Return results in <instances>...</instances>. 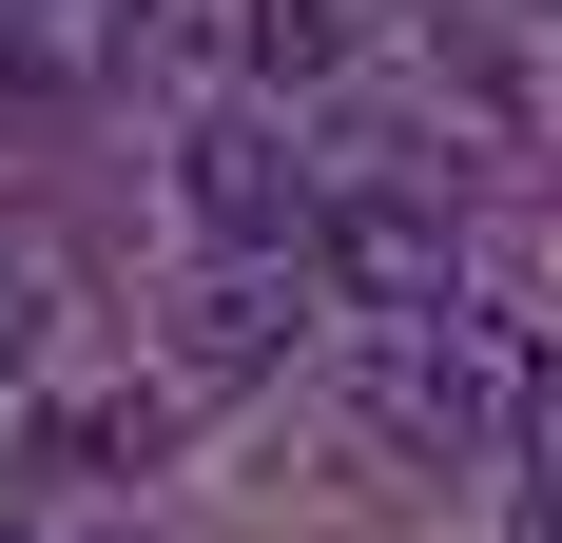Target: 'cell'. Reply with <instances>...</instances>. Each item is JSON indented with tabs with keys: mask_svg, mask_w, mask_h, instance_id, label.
I'll list each match as a JSON object with an SVG mask.
<instances>
[{
	"mask_svg": "<svg viewBox=\"0 0 562 543\" xmlns=\"http://www.w3.org/2000/svg\"><path fill=\"white\" fill-rule=\"evenodd\" d=\"M175 195H194V233H214V253H311V214H330V175L291 156L272 98L194 117V136H175Z\"/></svg>",
	"mask_w": 562,
	"mask_h": 543,
	"instance_id": "3",
	"label": "cell"
},
{
	"mask_svg": "<svg viewBox=\"0 0 562 543\" xmlns=\"http://www.w3.org/2000/svg\"><path fill=\"white\" fill-rule=\"evenodd\" d=\"M40 330H58V291H40V253H0V369H40Z\"/></svg>",
	"mask_w": 562,
	"mask_h": 543,
	"instance_id": "7",
	"label": "cell"
},
{
	"mask_svg": "<svg viewBox=\"0 0 562 543\" xmlns=\"http://www.w3.org/2000/svg\"><path fill=\"white\" fill-rule=\"evenodd\" d=\"M524 543H562V466H524Z\"/></svg>",
	"mask_w": 562,
	"mask_h": 543,
	"instance_id": "8",
	"label": "cell"
},
{
	"mask_svg": "<svg viewBox=\"0 0 562 543\" xmlns=\"http://www.w3.org/2000/svg\"><path fill=\"white\" fill-rule=\"evenodd\" d=\"M369 428L407 446V466H524V428H543V330L524 311H427L369 350Z\"/></svg>",
	"mask_w": 562,
	"mask_h": 543,
	"instance_id": "1",
	"label": "cell"
},
{
	"mask_svg": "<svg viewBox=\"0 0 562 543\" xmlns=\"http://www.w3.org/2000/svg\"><path fill=\"white\" fill-rule=\"evenodd\" d=\"M156 446H175V388H98V408H58V428H40V466H78V486H136Z\"/></svg>",
	"mask_w": 562,
	"mask_h": 543,
	"instance_id": "6",
	"label": "cell"
},
{
	"mask_svg": "<svg viewBox=\"0 0 562 543\" xmlns=\"http://www.w3.org/2000/svg\"><path fill=\"white\" fill-rule=\"evenodd\" d=\"M0 543H58V524H0Z\"/></svg>",
	"mask_w": 562,
	"mask_h": 543,
	"instance_id": "9",
	"label": "cell"
},
{
	"mask_svg": "<svg viewBox=\"0 0 562 543\" xmlns=\"http://www.w3.org/2000/svg\"><path fill=\"white\" fill-rule=\"evenodd\" d=\"M233 58H252V98H311V78H349V0H233Z\"/></svg>",
	"mask_w": 562,
	"mask_h": 543,
	"instance_id": "5",
	"label": "cell"
},
{
	"mask_svg": "<svg viewBox=\"0 0 562 543\" xmlns=\"http://www.w3.org/2000/svg\"><path fill=\"white\" fill-rule=\"evenodd\" d=\"M311 291H349L369 330L465 311V233H447V195H427V175H349L330 214H311Z\"/></svg>",
	"mask_w": 562,
	"mask_h": 543,
	"instance_id": "2",
	"label": "cell"
},
{
	"mask_svg": "<svg viewBox=\"0 0 562 543\" xmlns=\"http://www.w3.org/2000/svg\"><path fill=\"white\" fill-rule=\"evenodd\" d=\"M311 311H330V291H311V253H214V291H194V330H175V369H194V388H252Z\"/></svg>",
	"mask_w": 562,
	"mask_h": 543,
	"instance_id": "4",
	"label": "cell"
}]
</instances>
